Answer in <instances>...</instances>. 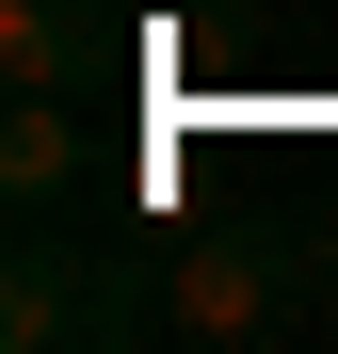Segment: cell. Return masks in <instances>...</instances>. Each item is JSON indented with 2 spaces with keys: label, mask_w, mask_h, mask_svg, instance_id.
<instances>
[{
  "label": "cell",
  "mask_w": 338,
  "mask_h": 354,
  "mask_svg": "<svg viewBox=\"0 0 338 354\" xmlns=\"http://www.w3.org/2000/svg\"><path fill=\"white\" fill-rule=\"evenodd\" d=\"M97 65H113V17H97V0H0V81L81 97Z\"/></svg>",
  "instance_id": "4"
},
{
  "label": "cell",
  "mask_w": 338,
  "mask_h": 354,
  "mask_svg": "<svg viewBox=\"0 0 338 354\" xmlns=\"http://www.w3.org/2000/svg\"><path fill=\"white\" fill-rule=\"evenodd\" d=\"M81 97H32V81H0V209H81Z\"/></svg>",
  "instance_id": "3"
},
{
  "label": "cell",
  "mask_w": 338,
  "mask_h": 354,
  "mask_svg": "<svg viewBox=\"0 0 338 354\" xmlns=\"http://www.w3.org/2000/svg\"><path fill=\"white\" fill-rule=\"evenodd\" d=\"M161 338V258L97 242L81 209H17L0 242V354H129Z\"/></svg>",
  "instance_id": "1"
},
{
  "label": "cell",
  "mask_w": 338,
  "mask_h": 354,
  "mask_svg": "<svg viewBox=\"0 0 338 354\" xmlns=\"http://www.w3.org/2000/svg\"><path fill=\"white\" fill-rule=\"evenodd\" d=\"M306 322H322L306 242H258V225L161 242V338H225V354H258V338H306Z\"/></svg>",
  "instance_id": "2"
}]
</instances>
